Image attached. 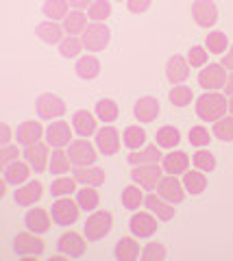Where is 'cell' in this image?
Masks as SVG:
<instances>
[{
  "label": "cell",
  "mask_w": 233,
  "mask_h": 261,
  "mask_svg": "<svg viewBox=\"0 0 233 261\" xmlns=\"http://www.w3.org/2000/svg\"><path fill=\"white\" fill-rule=\"evenodd\" d=\"M70 168H74V166H72V161H70L68 150H63V148H53L48 170H50L53 174H68Z\"/></svg>",
  "instance_id": "obj_41"
},
{
  "label": "cell",
  "mask_w": 233,
  "mask_h": 261,
  "mask_svg": "<svg viewBox=\"0 0 233 261\" xmlns=\"http://www.w3.org/2000/svg\"><path fill=\"white\" fill-rule=\"evenodd\" d=\"M205 48L210 55H224L229 48V35L222 31H210V35L205 37Z\"/></svg>",
  "instance_id": "obj_43"
},
{
  "label": "cell",
  "mask_w": 233,
  "mask_h": 261,
  "mask_svg": "<svg viewBox=\"0 0 233 261\" xmlns=\"http://www.w3.org/2000/svg\"><path fill=\"white\" fill-rule=\"evenodd\" d=\"M24 159L29 161V166L35 172H44V170H48V163H50V146H48L46 140L37 142L33 146H27L24 148Z\"/></svg>",
  "instance_id": "obj_19"
},
{
  "label": "cell",
  "mask_w": 233,
  "mask_h": 261,
  "mask_svg": "<svg viewBox=\"0 0 233 261\" xmlns=\"http://www.w3.org/2000/svg\"><path fill=\"white\" fill-rule=\"evenodd\" d=\"M229 111V98L220 92H205L196 98V116L205 122H216Z\"/></svg>",
  "instance_id": "obj_1"
},
{
  "label": "cell",
  "mask_w": 233,
  "mask_h": 261,
  "mask_svg": "<svg viewBox=\"0 0 233 261\" xmlns=\"http://www.w3.org/2000/svg\"><path fill=\"white\" fill-rule=\"evenodd\" d=\"M181 181H183V187H186V192L192 194V196H198L207 190V176L205 172H200V170H188L186 174H181Z\"/></svg>",
  "instance_id": "obj_35"
},
{
  "label": "cell",
  "mask_w": 233,
  "mask_h": 261,
  "mask_svg": "<svg viewBox=\"0 0 233 261\" xmlns=\"http://www.w3.org/2000/svg\"><path fill=\"white\" fill-rule=\"evenodd\" d=\"M118 3H122V0H118ZM124 3H126V0H124Z\"/></svg>",
  "instance_id": "obj_57"
},
{
  "label": "cell",
  "mask_w": 233,
  "mask_h": 261,
  "mask_svg": "<svg viewBox=\"0 0 233 261\" xmlns=\"http://www.w3.org/2000/svg\"><path fill=\"white\" fill-rule=\"evenodd\" d=\"M166 255L168 252H166V246L162 242H148V244H144L140 259H144V261H164Z\"/></svg>",
  "instance_id": "obj_48"
},
{
  "label": "cell",
  "mask_w": 233,
  "mask_h": 261,
  "mask_svg": "<svg viewBox=\"0 0 233 261\" xmlns=\"http://www.w3.org/2000/svg\"><path fill=\"white\" fill-rule=\"evenodd\" d=\"M157 216L152 211H133L131 220H128V231L131 235H135L138 240H146L152 238L157 233Z\"/></svg>",
  "instance_id": "obj_5"
},
{
  "label": "cell",
  "mask_w": 233,
  "mask_h": 261,
  "mask_svg": "<svg viewBox=\"0 0 233 261\" xmlns=\"http://www.w3.org/2000/svg\"><path fill=\"white\" fill-rule=\"evenodd\" d=\"M94 144H96V148H98L100 154L109 157V154H116L120 150V146H122V135H120L118 128L105 124V126H100L98 130H96Z\"/></svg>",
  "instance_id": "obj_10"
},
{
  "label": "cell",
  "mask_w": 233,
  "mask_h": 261,
  "mask_svg": "<svg viewBox=\"0 0 233 261\" xmlns=\"http://www.w3.org/2000/svg\"><path fill=\"white\" fill-rule=\"evenodd\" d=\"M72 130H74V126H70V122L61 120V118L59 120H53L50 124L46 126L44 140L48 142L50 148H66V146H70Z\"/></svg>",
  "instance_id": "obj_11"
},
{
  "label": "cell",
  "mask_w": 233,
  "mask_h": 261,
  "mask_svg": "<svg viewBox=\"0 0 233 261\" xmlns=\"http://www.w3.org/2000/svg\"><path fill=\"white\" fill-rule=\"evenodd\" d=\"M35 35L48 46H59L63 37H66V29H63V24L55 20H44L35 27Z\"/></svg>",
  "instance_id": "obj_23"
},
{
  "label": "cell",
  "mask_w": 233,
  "mask_h": 261,
  "mask_svg": "<svg viewBox=\"0 0 233 261\" xmlns=\"http://www.w3.org/2000/svg\"><path fill=\"white\" fill-rule=\"evenodd\" d=\"M222 65H224L227 70L233 72V46H229V48H227V53L222 55Z\"/></svg>",
  "instance_id": "obj_53"
},
{
  "label": "cell",
  "mask_w": 233,
  "mask_h": 261,
  "mask_svg": "<svg viewBox=\"0 0 233 261\" xmlns=\"http://www.w3.org/2000/svg\"><path fill=\"white\" fill-rule=\"evenodd\" d=\"M44 133H46V128L39 124L37 120H24L22 124L15 128V144H20V146H33L37 142H42L44 140Z\"/></svg>",
  "instance_id": "obj_20"
},
{
  "label": "cell",
  "mask_w": 233,
  "mask_h": 261,
  "mask_svg": "<svg viewBox=\"0 0 233 261\" xmlns=\"http://www.w3.org/2000/svg\"><path fill=\"white\" fill-rule=\"evenodd\" d=\"M227 68L222 63H207L203 70L198 72V85L205 89V92H218L227 83Z\"/></svg>",
  "instance_id": "obj_6"
},
{
  "label": "cell",
  "mask_w": 233,
  "mask_h": 261,
  "mask_svg": "<svg viewBox=\"0 0 233 261\" xmlns=\"http://www.w3.org/2000/svg\"><path fill=\"white\" fill-rule=\"evenodd\" d=\"M83 50H85V46H83L81 35H66L63 42L59 44V55L63 59H79Z\"/></svg>",
  "instance_id": "obj_39"
},
{
  "label": "cell",
  "mask_w": 233,
  "mask_h": 261,
  "mask_svg": "<svg viewBox=\"0 0 233 261\" xmlns=\"http://www.w3.org/2000/svg\"><path fill=\"white\" fill-rule=\"evenodd\" d=\"M190 68H192V65L188 63L186 57L172 55L170 59L166 61V79H168V83H170V85H181L183 81H188Z\"/></svg>",
  "instance_id": "obj_21"
},
{
  "label": "cell",
  "mask_w": 233,
  "mask_h": 261,
  "mask_svg": "<svg viewBox=\"0 0 233 261\" xmlns=\"http://www.w3.org/2000/svg\"><path fill=\"white\" fill-rule=\"evenodd\" d=\"M98 118H96V113L87 111V109H81L76 111L74 116H72V126L81 137H87L90 140L92 135H96V130H98Z\"/></svg>",
  "instance_id": "obj_26"
},
{
  "label": "cell",
  "mask_w": 233,
  "mask_h": 261,
  "mask_svg": "<svg viewBox=\"0 0 233 261\" xmlns=\"http://www.w3.org/2000/svg\"><path fill=\"white\" fill-rule=\"evenodd\" d=\"M224 96H233V72L227 76V83H224Z\"/></svg>",
  "instance_id": "obj_55"
},
{
  "label": "cell",
  "mask_w": 233,
  "mask_h": 261,
  "mask_svg": "<svg viewBox=\"0 0 233 261\" xmlns=\"http://www.w3.org/2000/svg\"><path fill=\"white\" fill-rule=\"evenodd\" d=\"M74 200L79 202L81 211L92 214V211H96L100 207V192H98V187H94V185H83L76 190Z\"/></svg>",
  "instance_id": "obj_27"
},
{
  "label": "cell",
  "mask_w": 233,
  "mask_h": 261,
  "mask_svg": "<svg viewBox=\"0 0 233 261\" xmlns=\"http://www.w3.org/2000/svg\"><path fill=\"white\" fill-rule=\"evenodd\" d=\"M68 154H70V161L74 168H85V166H94V163L98 161L100 152L96 148V144H92L87 137H81V140L70 142Z\"/></svg>",
  "instance_id": "obj_3"
},
{
  "label": "cell",
  "mask_w": 233,
  "mask_h": 261,
  "mask_svg": "<svg viewBox=\"0 0 233 261\" xmlns=\"http://www.w3.org/2000/svg\"><path fill=\"white\" fill-rule=\"evenodd\" d=\"M35 109L42 120H59L68 111V105L57 94H42L35 102Z\"/></svg>",
  "instance_id": "obj_9"
},
{
  "label": "cell",
  "mask_w": 233,
  "mask_h": 261,
  "mask_svg": "<svg viewBox=\"0 0 233 261\" xmlns=\"http://www.w3.org/2000/svg\"><path fill=\"white\" fill-rule=\"evenodd\" d=\"M150 3L152 0H126V9L135 15H142L150 9Z\"/></svg>",
  "instance_id": "obj_51"
},
{
  "label": "cell",
  "mask_w": 233,
  "mask_h": 261,
  "mask_svg": "<svg viewBox=\"0 0 233 261\" xmlns=\"http://www.w3.org/2000/svg\"><path fill=\"white\" fill-rule=\"evenodd\" d=\"M212 133H214V137H218L220 142H233V113L216 120L212 126Z\"/></svg>",
  "instance_id": "obj_44"
},
{
  "label": "cell",
  "mask_w": 233,
  "mask_h": 261,
  "mask_svg": "<svg viewBox=\"0 0 233 261\" xmlns=\"http://www.w3.org/2000/svg\"><path fill=\"white\" fill-rule=\"evenodd\" d=\"M162 168L166 174H186L190 170V154L183 152V150H168L164 157H162Z\"/></svg>",
  "instance_id": "obj_22"
},
{
  "label": "cell",
  "mask_w": 233,
  "mask_h": 261,
  "mask_svg": "<svg viewBox=\"0 0 233 261\" xmlns=\"http://www.w3.org/2000/svg\"><path fill=\"white\" fill-rule=\"evenodd\" d=\"M111 0H94V3L87 7V15H90L92 22H107V18H111Z\"/></svg>",
  "instance_id": "obj_45"
},
{
  "label": "cell",
  "mask_w": 233,
  "mask_h": 261,
  "mask_svg": "<svg viewBox=\"0 0 233 261\" xmlns=\"http://www.w3.org/2000/svg\"><path fill=\"white\" fill-rule=\"evenodd\" d=\"M15 142V130H11V126L3 122L0 124V146H9Z\"/></svg>",
  "instance_id": "obj_52"
},
{
  "label": "cell",
  "mask_w": 233,
  "mask_h": 261,
  "mask_svg": "<svg viewBox=\"0 0 233 261\" xmlns=\"http://www.w3.org/2000/svg\"><path fill=\"white\" fill-rule=\"evenodd\" d=\"M81 39H83V46L87 53H100L111 42V29L105 22H90V27L85 29Z\"/></svg>",
  "instance_id": "obj_4"
},
{
  "label": "cell",
  "mask_w": 233,
  "mask_h": 261,
  "mask_svg": "<svg viewBox=\"0 0 233 261\" xmlns=\"http://www.w3.org/2000/svg\"><path fill=\"white\" fill-rule=\"evenodd\" d=\"M162 166L159 163H144V166H133L131 170V178H133V183H138L140 187H144V190H157V185L159 181H162Z\"/></svg>",
  "instance_id": "obj_8"
},
{
  "label": "cell",
  "mask_w": 233,
  "mask_h": 261,
  "mask_svg": "<svg viewBox=\"0 0 233 261\" xmlns=\"http://www.w3.org/2000/svg\"><path fill=\"white\" fill-rule=\"evenodd\" d=\"M13 250L18 252L20 257L31 259V257H39L44 252V242L39 240L37 233H18V238L13 240Z\"/></svg>",
  "instance_id": "obj_18"
},
{
  "label": "cell",
  "mask_w": 233,
  "mask_h": 261,
  "mask_svg": "<svg viewBox=\"0 0 233 261\" xmlns=\"http://www.w3.org/2000/svg\"><path fill=\"white\" fill-rule=\"evenodd\" d=\"M157 194L164 196L166 200H170L172 205H181L186 200V187H183V181L174 174H164L162 181L157 185Z\"/></svg>",
  "instance_id": "obj_16"
},
{
  "label": "cell",
  "mask_w": 233,
  "mask_h": 261,
  "mask_svg": "<svg viewBox=\"0 0 233 261\" xmlns=\"http://www.w3.org/2000/svg\"><path fill=\"white\" fill-rule=\"evenodd\" d=\"M116 259L120 261H135L140 259L142 250H140V244H138V238L135 235H124L116 242V250H114Z\"/></svg>",
  "instance_id": "obj_29"
},
{
  "label": "cell",
  "mask_w": 233,
  "mask_h": 261,
  "mask_svg": "<svg viewBox=\"0 0 233 261\" xmlns=\"http://www.w3.org/2000/svg\"><path fill=\"white\" fill-rule=\"evenodd\" d=\"M146 209L152 211L159 220H164V222H168V220H172L176 216V209L170 200H166L164 196H159L157 190H152L148 196H146Z\"/></svg>",
  "instance_id": "obj_25"
},
{
  "label": "cell",
  "mask_w": 233,
  "mask_h": 261,
  "mask_svg": "<svg viewBox=\"0 0 233 261\" xmlns=\"http://www.w3.org/2000/svg\"><path fill=\"white\" fill-rule=\"evenodd\" d=\"M212 130L207 128V126H203V124H196V126H192L190 128V146H194V148H205V146H210V142H212Z\"/></svg>",
  "instance_id": "obj_47"
},
{
  "label": "cell",
  "mask_w": 233,
  "mask_h": 261,
  "mask_svg": "<svg viewBox=\"0 0 233 261\" xmlns=\"http://www.w3.org/2000/svg\"><path fill=\"white\" fill-rule=\"evenodd\" d=\"M68 3H70L72 9H87L94 0H68Z\"/></svg>",
  "instance_id": "obj_54"
},
{
  "label": "cell",
  "mask_w": 233,
  "mask_h": 261,
  "mask_svg": "<svg viewBox=\"0 0 233 261\" xmlns=\"http://www.w3.org/2000/svg\"><path fill=\"white\" fill-rule=\"evenodd\" d=\"M144 187H140L138 183H131L122 190V207L128 211H138L142 209V205H146V196H144Z\"/></svg>",
  "instance_id": "obj_34"
},
{
  "label": "cell",
  "mask_w": 233,
  "mask_h": 261,
  "mask_svg": "<svg viewBox=\"0 0 233 261\" xmlns=\"http://www.w3.org/2000/svg\"><path fill=\"white\" fill-rule=\"evenodd\" d=\"M20 157H24V152L20 148V144H9V146H0V166H9V163L18 161Z\"/></svg>",
  "instance_id": "obj_50"
},
{
  "label": "cell",
  "mask_w": 233,
  "mask_h": 261,
  "mask_svg": "<svg viewBox=\"0 0 233 261\" xmlns=\"http://www.w3.org/2000/svg\"><path fill=\"white\" fill-rule=\"evenodd\" d=\"M155 144L159 146V148H164V150H174L176 146L181 144V130L172 126V124H166L157 130V135H155Z\"/></svg>",
  "instance_id": "obj_33"
},
{
  "label": "cell",
  "mask_w": 233,
  "mask_h": 261,
  "mask_svg": "<svg viewBox=\"0 0 233 261\" xmlns=\"http://www.w3.org/2000/svg\"><path fill=\"white\" fill-rule=\"evenodd\" d=\"M111 228H114V216H111V211L96 209V211H92V214L87 216L83 233H85V238L90 242H98L102 238H107V235L111 233Z\"/></svg>",
  "instance_id": "obj_2"
},
{
  "label": "cell",
  "mask_w": 233,
  "mask_h": 261,
  "mask_svg": "<svg viewBox=\"0 0 233 261\" xmlns=\"http://www.w3.org/2000/svg\"><path fill=\"white\" fill-rule=\"evenodd\" d=\"M94 113L96 118L100 122H105V124H111V122H116L118 116H120V107L114 98H100L98 102L94 105Z\"/></svg>",
  "instance_id": "obj_36"
},
{
  "label": "cell",
  "mask_w": 233,
  "mask_h": 261,
  "mask_svg": "<svg viewBox=\"0 0 233 261\" xmlns=\"http://www.w3.org/2000/svg\"><path fill=\"white\" fill-rule=\"evenodd\" d=\"M74 176L79 183L83 185H94L98 187L107 181V170L105 168H98L94 163V166H85V168H74Z\"/></svg>",
  "instance_id": "obj_31"
},
{
  "label": "cell",
  "mask_w": 233,
  "mask_h": 261,
  "mask_svg": "<svg viewBox=\"0 0 233 261\" xmlns=\"http://www.w3.org/2000/svg\"><path fill=\"white\" fill-rule=\"evenodd\" d=\"M188 63L192 68H205L207 65V59H210V50L205 46H192L188 50Z\"/></svg>",
  "instance_id": "obj_49"
},
{
  "label": "cell",
  "mask_w": 233,
  "mask_h": 261,
  "mask_svg": "<svg viewBox=\"0 0 233 261\" xmlns=\"http://www.w3.org/2000/svg\"><path fill=\"white\" fill-rule=\"evenodd\" d=\"M100 70H102V65L98 61V57H94V55H81L74 63L76 76L83 79V81H94L100 74Z\"/></svg>",
  "instance_id": "obj_28"
},
{
  "label": "cell",
  "mask_w": 233,
  "mask_h": 261,
  "mask_svg": "<svg viewBox=\"0 0 233 261\" xmlns=\"http://www.w3.org/2000/svg\"><path fill=\"white\" fill-rule=\"evenodd\" d=\"M192 18L200 29H214L216 22H218V7H216L214 0H194Z\"/></svg>",
  "instance_id": "obj_17"
},
{
  "label": "cell",
  "mask_w": 233,
  "mask_h": 261,
  "mask_svg": "<svg viewBox=\"0 0 233 261\" xmlns=\"http://www.w3.org/2000/svg\"><path fill=\"white\" fill-rule=\"evenodd\" d=\"M42 13L46 15L48 20H55V22H63V18L70 13V3L68 0H44L42 5Z\"/></svg>",
  "instance_id": "obj_40"
},
{
  "label": "cell",
  "mask_w": 233,
  "mask_h": 261,
  "mask_svg": "<svg viewBox=\"0 0 233 261\" xmlns=\"http://www.w3.org/2000/svg\"><path fill=\"white\" fill-rule=\"evenodd\" d=\"M162 148H159L157 144H150V146H144V148L140 150H131L126 154V161L128 166H144V163H159V159H162V152H159Z\"/></svg>",
  "instance_id": "obj_32"
},
{
  "label": "cell",
  "mask_w": 233,
  "mask_h": 261,
  "mask_svg": "<svg viewBox=\"0 0 233 261\" xmlns=\"http://www.w3.org/2000/svg\"><path fill=\"white\" fill-rule=\"evenodd\" d=\"M162 116V102L157 100L155 96H142L135 100L133 105V118L140 122V124H150Z\"/></svg>",
  "instance_id": "obj_13"
},
{
  "label": "cell",
  "mask_w": 233,
  "mask_h": 261,
  "mask_svg": "<svg viewBox=\"0 0 233 261\" xmlns=\"http://www.w3.org/2000/svg\"><path fill=\"white\" fill-rule=\"evenodd\" d=\"M229 113H233V96H229Z\"/></svg>",
  "instance_id": "obj_56"
},
{
  "label": "cell",
  "mask_w": 233,
  "mask_h": 261,
  "mask_svg": "<svg viewBox=\"0 0 233 261\" xmlns=\"http://www.w3.org/2000/svg\"><path fill=\"white\" fill-rule=\"evenodd\" d=\"M31 168L29 166V161L24 159V161H13L9 163V166H5L3 168V181L7 185H13V187H20L22 183H27L29 181V176H31Z\"/></svg>",
  "instance_id": "obj_24"
},
{
  "label": "cell",
  "mask_w": 233,
  "mask_h": 261,
  "mask_svg": "<svg viewBox=\"0 0 233 261\" xmlns=\"http://www.w3.org/2000/svg\"><path fill=\"white\" fill-rule=\"evenodd\" d=\"M63 29H66V35H83L85 29L90 27V15L83 9H70V13L63 18Z\"/></svg>",
  "instance_id": "obj_30"
},
{
  "label": "cell",
  "mask_w": 233,
  "mask_h": 261,
  "mask_svg": "<svg viewBox=\"0 0 233 261\" xmlns=\"http://www.w3.org/2000/svg\"><path fill=\"white\" fill-rule=\"evenodd\" d=\"M192 163H194L196 170H200V172H205V174L216 170V157H214V152H210L207 148H198L192 154Z\"/></svg>",
  "instance_id": "obj_46"
},
{
  "label": "cell",
  "mask_w": 233,
  "mask_h": 261,
  "mask_svg": "<svg viewBox=\"0 0 233 261\" xmlns=\"http://www.w3.org/2000/svg\"><path fill=\"white\" fill-rule=\"evenodd\" d=\"M53 222H55V218L50 214V209H44V207L29 209L27 214H24V226H27V231L37 233V235H44L50 231Z\"/></svg>",
  "instance_id": "obj_14"
},
{
  "label": "cell",
  "mask_w": 233,
  "mask_h": 261,
  "mask_svg": "<svg viewBox=\"0 0 233 261\" xmlns=\"http://www.w3.org/2000/svg\"><path fill=\"white\" fill-rule=\"evenodd\" d=\"M44 198V185L42 181H27L20 187H15L13 200L18 207H35Z\"/></svg>",
  "instance_id": "obj_15"
},
{
  "label": "cell",
  "mask_w": 233,
  "mask_h": 261,
  "mask_svg": "<svg viewBox=\"0 0 233 261\" xmlns=\"http://www.w3.org/2000/svg\"><path fill=\"white\" fill-rule=\"evenodd\" d=\"M168 100L172 102V107H188V105H192V100H194V94H192V87H188L186 83L181 85H172L170 92H168Z\"/></svg>",
  "instance_id": "obj_42"
},
{
  "label": "cell",
  "mask_w": 233,
  "mask_h": 261,
  "mask_svg": "<svg viewBox=\"0 0 233 261\" xmlns=\"http://www.w3.org/2000/svg\"><path fill=\"white\" fill-rule=\"evenodd\" d=\"M122 144L128 150H140L146 146V130H144L140 124H131L124 128L122 133Z\"/></svg>",
  "instance_id": "obj_38"
},
{
  "label": "cell",
  "mask_w": 233,
  "mask_h": 261,
  "mask_svg": "<svg viewBox=\"0 0 233 261\" xmlns=\"http://www.w3.org/2000/svg\"><path fill=\"white\" fill-rule=\"evenodd\" d=\"M87 238H83L81 233H76V231H66V233H61L59 238H57V250L61 252L63 257H68V259H76V257H81L85 248H87Z\"/></svg>",
  "instance_id": "obj_12"
},
{
  "label": "cell",
  "mask_w": 233,
  "mask_h": 261,
  "mask_svg": "<svg viewBox=\"0 0 233 261\" xmlns=\"http://www.w3.org/2000/svg\"><path fill=\"white\" fill-rule=\"evenodd\" d=\"M50 214L55 218V222L61 226H70L74 224L79 216H81V207H79L76 200H72L70 196H63V198H57L50 207Z\"/></svg>",
  "instance_id": "obj_7"
},
{
  "label": "cell",
  "mask_w": 233,
  "mask_h": 261,
  "mask_svg": "<svg viewBox=\"0 0 233 261\" xmlns=\"http://www.w3.org/2000/svg\"><path fill=\"white\" fill-rule=\"evenodd\" d=\"M79 190V181H76V176L72 174H59L55 181L50 183V192L55 198H63V196H72V194H76Z\"/></svg>",
  "instance_id": "obj_37"
}]
</instances>
